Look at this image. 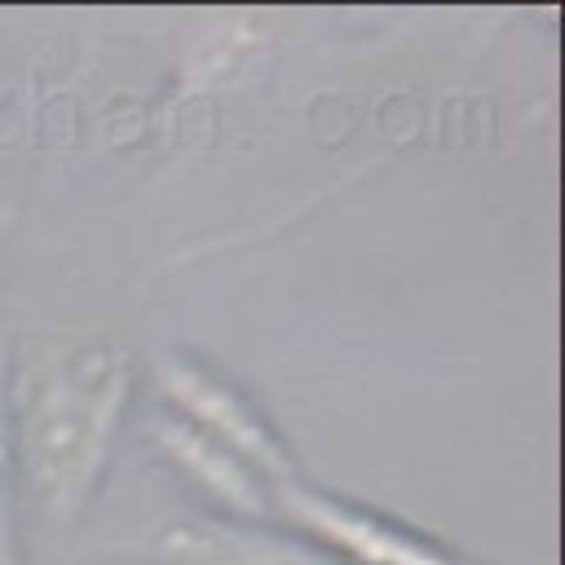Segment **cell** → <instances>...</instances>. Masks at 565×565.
Returning <instances> with one entry per match:
<instances>
[{"label":"cell","mask_w":565,"mask_h":565,"mask_svg":"<svg viewBox=\"0 0 565 565\" xmlns=\"http://www.w3.org/2000/svg\"><path fill=\"white\" fill-rule=\"evenodd\" d=\"M132 362L115 344H57L18 375V472L44 521L71 525L97 490Z\"/></svg>","instance_id":"cell-1"},{"label":"cell","mask_w":565,"mask_h":565,"mask_svg":"<svg viewBox=\"0 0 565 565\" xmlns=\"http://www.w3.org/2000/svg\"><path fill=\"white\" fill-rule=\"evenodd\" d=\"M154 380H159L163 397L181 411V424L199 428L207 441H216L221 450L243 459L265 486L296 477L291 455L278 441V433L269 428V419L221 371H212L185 353H163L154 362Z\"/></svg>","instance_id":"cell-2"},{"label":"cell","mask_w":565,"mask_h":565,"mask_svg":"<svg viewBox=\"0 0 565 565\" xmlns=\"http://www.w3.org/2000/svg\"><path fill=\"white\" fill-rule=\"evenodd\" d=\"M269 499H278V512L344 565H472L468 556H455L437 539L406 530L349 499H335L327 490H313L296 477L274 481Z\"/></svg>","instance_id":"cell-3"},{"label":"cell","mask_w":565,"mask_h":565,"mask_svg":"<svg viewBox=\"0 0 565 565\" xmlns=\"http://www.w3.org/2000/svg\"><path fill=\"white\" fill-rule=\"evenodd\" d=\"M159 556L168 565H344L335 556L309 552L296 539H278L247 525L225 521H185L159 539Z\"/></svg>","instance_id":"cell-4"},{"label":"cell","mask_w":565,"mask_h":565,"mask_svg":"<svg viewBox=\"0 0 565 565\" xmlns=\"http://www.w3.org/2000/svg\"><path fill=\"white\" fill-rule=\"evenodd\" d=\"M159 446L203 486L212 490L221 503H230L243 516H260L269 508V486L230 450H221L216 441H207L199 428L181 424V419H163L159 424Z\"/></svg>","instance_id":"cell-5"}]
</instances>
